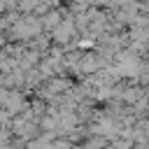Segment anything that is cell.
<instances>
[{
	"mask_svg": "<svg viewBox=\"0 0 149 149\" xmlns=\"http://www.w3.org/2000/svg\"><path fill=\"white\" fill-rule=\"evenodd\" d=\"M147 149H149V147H147Z\"/></svg>",
	"mask_w": 149,
	"mask_h": 149,
	"instance_id": "6da1fadb",
	"label": "cell"
}]
</instances>
